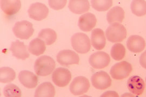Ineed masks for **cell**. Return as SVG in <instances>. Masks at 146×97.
<instances>
[{"mask_svg": "<svg viewBox=\"0 0 146 97\" xmlns=\"http://www.w3.org/2000/svg\"><path fill=\"white\" fill-rule=\"evenodd\" d=\"M56 64L54 59L48 56L38 57L34 64V70L37 75L45 77L52 73L55 68Z\"/></svg>", "mask_w": 146, "mask_h": 97, "instance_id": "6da1fadb", "label": "cell"}, {"mask_svg": "<svg viewBox=\"0 0 146 97\" xmlns=\"http://www.w3.org/2000/svg\"><path fill=\"white\" fill-rule=\"evenodd\" d=\"M71 43L74 50L79 53H86L91 48L90 39L84 33L78 32L74 34L71 38Z\"/></svg>", "mask_w": 146, "mask_h": 97, "instance_id": "7a4b0ae2", "label": "cell"}, {"mask_svg": "<svg viewBox=\"0 0 146 97\" xmlns=\"http://www.w3.org/2000/svg\"><path fill=\"white\" fill-rule=\"evenodd\" d=\"M107 40L112 43L120 42L123 41L127 36L125 27L119 23L110 24L106 31Z\"/></svg>", "mask_w": 146, "mask_h": 97, "instance_id": "3957f363", "label": "cell"}, {"mask_svg": "<svg viewBox=\"0 0 146 97\" xmlns=\"http://www.w3.org/2000/svg\"><path fill=\"white\" fill-rule=\"evenodd\" d=\"M132 70L131 64L124 61L117 63L111 67L110 74L116 80H122L128 77Z\"/></svg>", "mask_w": 146, "mask_h": 97, "instance_id": "277c9868", "label": "cell"}, {"mask_svg": "<svg viewBox=\"0 0 146 97\" xmlns=\"http://www.w3.org/2000/svg\"><path fill=\"white\" fill-rule=\"evenodd\" d=\"M13 31L16 37L21 40H28L33 35L34 29L31 22L27 20H22L16 23Z\"/></svg>", "mask_w": 146, "mask_h": 97, "instance_id": "5b68a950", "label": "cell"}, {"mask_svg": "<svg viewBox=\"0 0 146 97\" xmlns=\"http://www.w3.org/2000/svg\"><path fill=\"white\" fill-rule=\"evenodd\" d=\"M90 88L89 80L84 76L75 77L71 82L69 90L74 96H80L86 93Z\"/></svg>", "mask_w": 146, "mask_h": 97, "instance_id": "8992f818", "label": "cell"}, {"mask_svg": "<svg viewBox=\"0 0 146 97\" xmlns=\"http://www.w3.org/2000/svg\"><path fill=\"white\" fill-rule=\"evenodd\" d=\"M72 79V74L70 71L64 67L57 68L52 75V81L58 87H65L68 85Z\"/></svg>", "mask_w": 146, "mask_h": 97, "instance_id": "52a82bcc", "label": "cell"}, {"mask_svg": "<svg viewBox=\"0 0 146 97\" xmlns=\"http://www.w3.org/2000/svg\"><path fill=\"white\" fill-rule=\"evenodd\" d=\"M91 81L95 88L101 90L110 87L112 82L109 75L103 71L95 73L92 76Z\"/></svg>", "mask_w": 146, "mask_h": 97, "instance_id": "ba28073f", "label": "cell"}, {"mask_svg": "<svg viewBox=\"0 0 146 97\" xmlns=\"http://www.w3.org/2000/svg\"><path fill=\"white\" fill-rule=\"evenodd\" d=\"M58 63L64 67L72 64H78L80 58L78 54L70 50H63L60 51L56 56Z\"/></svg>", "mask_w": 146, "mask_h": 97, "instance_id": "9c48e42d", "label": "cell"}, {"mask_svg": "<svg viewBox=\"0 0 146 97\" xmlns=\"http://www.w3.org/2000/svg\"><path fill=\"white\" fill-rule=\"evenodd\" d=\"M110 58L108 53L104 51H98L93 53L89 58L90 65L94 69H103L108 66Z\"/></svg>", "mask_w": 146, "mask_h": 97, "instance_id": "30bf717a", "label": "cell"}, {"mask_svg": "<svg viewBox=\"0 0 146 97\" xmlns=\"http://www.w3.org/2000/svg\"><path fill=\"white\" fill-rule=\"evenodd\" d=\"M28 13L30 18L36 20H42L47 17L49 14V9L46 5L40 2L31 4Z\"/></svg>", "mask_w": 146, "mask_h": 97, "instance_id": "8fae6325", "label": "cell"}, {"mask_svg": "<svg viewBox=\"0 0 146 97\" xmlns=\"http://www.w3.org/2000/svg\"><path fill=\"white\" fill-rule=\"evenodd\" d=\"M127 87L129 91L133 94L140 96L144 91L145 84L141 77L138 76H133L128 79Z\"/></svg>", "mask_w": 146, "mask_h": 97, "instance_id": "7c38bea8", "label": "cell"}, {"mask_svg": "<svg viewBox=\"0 0 146 97\" xmlns=\"http://www.w3.org/2000/svg\"><path fill=\"white\" fill-rule=\"evenodd\" d=\"M97 20L93 14L88 13L81 16L78 19V26L83 31H90L96 26Z\"/></svg>", "mask_w": 146, "mask_h": 97, "instance_id": "4fadbf2b", "label": "cell"}, {"mask_svg": "<svg viewBox=\"0 0 146 97\" xmlns=\"http://www.w3.org/2000/svg\"><path fill=\"white\" fill-rule=\"evenodd\" d=\"M19 79L21 84L28 88H35L38 82L37 76L28 70L21 71L19 75Z\"/></svg>", "mask_w": 146, "mask_h": 97, "instance_id": "5bb4252c", "label": "cell"}, {"mask_svg": "<svg viewBox=\"0 0 146 97\" xmlns=\"http://www.w3.org/2000/svg\"><path fill=\"white\" fill-rule=\"evenodd\" d=\"M127 47L129 51L139 53L143 51L146 46L145 40L139 35H131L127 41Z\"/></svg>", "mask_w": 146, "mask_h": 97, "instance_id": "9a60e30c", "label": "cell"}, {"mask_svg": "<svg viewBox=\"0 0 146 97\" xmlns=\"http://www.w3.org/2000/svg\"><path fill=\"white\" fill-rule=\"evenodd\" d=\"M10 50L12 52L13 55L19 59L25 60L29 57L27 46L23 42L19 40L11 43Z\"/></svg>", "mask_w": 146, "mask_h": 97, "instance_id": "2e32d148", "label": "cell"}, {"mask_svg": "<svg viewBox=\"0 0 146 97\" xmlns=\"http://www.w3.org/2000/svg\"><path fill=\"white\" fill-rule=\"evenodd\" d=\"M1 8L6 15H14L19 12L21 7L19 0H1Z\"/></svg>", "mask_w": 146, "mask_h": 97, "instance_id": "e0dca14e", "label": "cell"}, {"mask_svg": "<svg viewBox=\"0 0 146 97\" xmlns=\"http://www.w3.org/2000/svg\"><path fill=\"white\" fill-rule=\"evenodd\" d=\"M91 41L92 46L96 50H102L106 44V40L104 31L100 28L95 29L92 32Z\"/></svg>", "mask_w": 146, "mask_h": 97, "instance_id": "ac0fdd59", "label": "cell"}, {"mask_svg": "<svg viewBox=\"0 0 146 97\" xmlns=\"http://www.w3.org/2000/svg\"><path fill=\"white\" fill-rule=\"evenodd\" d=\"M55 89L50 82H44L40 84L35 90L34 97H54Z\"/></svg>", "mask_w": 146, "mask_h": 97, "instance_id": "d6986e66", "label": "cell"}, {"mask_svg": "<svg viewBox=\"0 0 146 97\" xmlns=\"http://www.w3.org/2000/svg\"><path fill=\"white\" fill-rule=\"evenodd\" d=\"M68 7L73 13L81 14L88 11L90 4L87 0H71L69 1Z\"/></svg>", "mask_w": 146, "mask_h": 97, "instance_id": "ffe728a7", "label": "cell"}, {"mask_svg": "<svg viewBox=\"0 0 146 97\" xmlns=\"http://www.w3.org/2000/svg\"><path fill=\"white\" fill-rule=\"evenodd\" d=\"M124 18L125 11L119 6L112 8L107 14V20L110 24L116 22L122 23Z\"/></svg>", "mask_w": 146, "mask_h": 97, "instance_id": "44dd1931", "label": "cell"}, {"mask_svg": "<svg viewBox=\"0 0 146 97\" xmlns=\"http://www.w3.org/2000/svg\"><path fill=\"white\" fill-rule=\"evenodd\" d=\"M46 47L44 42L39 38H36L30 42L28 50L31 54L35 56H40L43 54L46 50Z\"/></svg>", "mask_w": 146, "mask_h": 97, "instance_id": "7402d4cb", "label": "cell"}, {"mask_svg": "<svg viewBox=\"0 0 146 97\" xmlns=\"http://www.w3.org/2000/svg\"><path fill=\"white\" fill-rule=\"evenodd\" d=\"M38 37L45 42L47 46H50L55 42L57 39V34L54 30L46 28L40 31Z\"/></svg>", "mask_w": 146, "mask_h": 97, "instance_id": "603a6c76", "label": "cell"}, {"mask_svg": "<svg viewBox=\"0 0 146 97\" xmlns=\"http://www.w3.org/2000/svg\"><path fill=\"white\" fill-rule=\"evenodd\" d=\"M131 12L137 16H142L146 14V2L143 0H135L131 5Z\"/></svg>", "mask_w": 146, "mask_h": 97, "instance_id": "cb8c5ba5", "label": "cell"}, {"mask_svg": "<svg viewBox=\"0 0 146 97\" xmlns=\"http://www.w3.org/2000/svg\"><path fill=\"white\" fill-rule=\"evenodd\" d=\"M16 77L15 72L9 67H2L0 69V82L8 83L13 81Z\"/></svg>", "mask_w": 146, "mask_h": 97, "instance_id": "d4e9b609", "label": "cell"}, {"mask_svg": "<svg viewBox=\"0 0 146 97\" xmlns=\"http://www.w3.org/2000/svg\"><path fill=\"white\" fill-rule=\"evenodd\" d=\"M110 55L115 61H119L122 59L125 56V47L122 44L116 43L111 49Z\"/></svg>", "mask_w": 146, "mask_h": 97, "instance_id": "484cf974", "label": "cell"}, {"mask_svg": "<svg viewBox=\"0 0 146 97\" xmlns=\"http://www.w3.org/2000/svg\"><path fill=\"white\" fill-rule=\"evenodd\" d=\"M92 5L94 9L99 11H105L108 10L113 5L111 0H92Z\"/></svg>", "mask_w": 146, "mask_h": 97, "instance_id": "4316f807", "label": "cell"}, {"mask_svg": "<svg viewBox=\"0 0 146 97\" xmlns=\"http://www.w3.org/2000/svg\"><path fill=\"white\" fill-rule=\"evenodd\" d=\"M3 93L5 97H21L20 88L13 84H8L4 87Z\"/></svg>", "mask_w": 146, "mask_h": 97, "instance_id": "83f0119b", "label": "cell"}, {"mask_svg": "<svg viewBox=\"0 0 146 97\" xmlns=\"http://www.w3.org/2000/svg\"><path fill=\"white\" fill-rule=\"evenodd\" d=\"M49 5L50 8H52L54 10H60L63 8L66 5L67 1L62 0V1H52L49 0Z\"/></svg>", "mask_w": 146, "mask_h": 97, "instance_id": "f1b7e54d", "label": "cell"}, {"mask_svg": "<svg viewBox=\"0 0 146 97\" xmlns=\"http://www.w3.org/2000/svg\"><path fill=\"white\" fill-rule=\"evenodd\" d=\"M100 97H119V95L115 91H108L102 94Z\"/></svg>", "mask_w": 146, "mask_h": 97, "instance_id": "f546056e", "label": "cell"}, {"mask_svg": "<svg viewBox=\"0 0 146 97\" xmlns=\"http://www.w3.org/2000/svg\"><path fill=\"white\" fill-rule=\"evenodd\" d=\"M139 61L142 67L146 69V51L141 54L140 57Z\"/></svg>", "mask_w": 146, "mask_h": 97, "instance_id": "4dcf8cb0", "label": "cell"}, {"mask_svg": "<svg viewBox=\"0 0 146 97\" xmlns=\"http://www.w3.org/2000/svg\"><path fill=\"white\" fill-rule=\"evenodd\" d=\"M121 97H136L135 96H134L133 94H131V93H124V94H123Z\"/></svg>", "mask_w": 146, "mask_h": 97, "instance_id": "1f68e13d", "label": "cell"}, {"mask_svg": "<svg viewBox=\"0 0 146 97\" xmlns=\"http://www.w3.org/2000/svg\"><path fill=\"white\" fill-rule=\"evenodd\" d=\"M90 97V96H87V95H84V96H81V97Z\"/></svg>", "mask_w": 146, "mask_h": 97, "instance_id": "d6a6232c", "label": "cell"}, {"mask_svg": "<svg viewBox=\"0 0 146 97\" xmlns=\"http://www.w3.org/2000/svg\"></svg>", "mask_w": 146, "mask_h": 97, "instance_id": "836d02e7", "label": "cell"}]
</instances>
